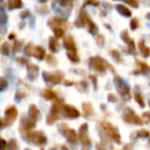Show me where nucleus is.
Returning a JSON list of instances; mask_svg holds the SVG:
<instances>
[{
    "label": "nucleus",
    "mask_w": 150,
    "mask_h": 150,
    "mask_svg": "<svg viewBox=\"0 0 150 150\" xmlns=\"http://www.w3.org/2000/svg\"><path fill=\"white\" fill-rule=\"evenodd\" d=\"M1 142H2V148H5V141L3 139H1Z\"/></svg>",
    "instance_id": "nucleus-48"
},
{
    "label": "nucleus",
    "mask_w": 150,
    "mask_h": 150,
    "mask_svg": "<svg viewBox=\"0 0 150 150\" xmlns=\"http://www.w3.org/2000/svg\"><path fill=\"white\" fill-rule=\"evenodd\" d=\"M121 38H122L123 41L127 43V45L129 46V50L133 52V54H135V43H134V40L129 38V34H127V30H125V31L121 33Z\"/></svg>",
    "instance_id": "nucleus-14"
},
{
    "label": "nucleus",
    "mask_w": 150,
    "mask_h": 150,
    "mask_svg": "<svg viewBox=\"0 0 150 150\" xmlns=\"http://www.w3.org/2000/svg\"><path fill=\"white\" fill-rule=\"evenodd\" d=\"M22 5H23L22 0H7V8L8 9L21 8Z\"/></svg>",
    "instance_id": "nucleus-19"
},
{
    "label": "nucleus",
    "mask_w": 150,
    "mask_h": 150,
    "mask_svg": "<svg viewBox=\"0 0 150 150\" xmlns=\"http://www.w3.org/2000/svg\"><path fill=\"white\" fill-rule=\"evenodd\" d=\"M63 111H64L65 116H67L68 118H77L80 116V112L75 108L72 107L70 105H64L63 106Z\"/></svg>",
    "instance_id": "nucleus-9"
},
{
    "label": "nucleus",
    "mask_w": 150,
    "mask_h": 150,
    "mask_svg": "<svg viewBox=\"0 0 150 150\" xmlns=\"http://www.w3.org/2000/svg\"><path fill=\"white\" fill-rule=\"evenodd\" d=\"M90 78L93 80V83H94V88H95V90H97V78H96V76H95V75H91Z\"/></svg>",
    "instance_id": "nucleus-43"
},
{
    "label": "nucleus",
    "mask_w": 150,
    "mask_h": 150,
    "mask_svg": "<svg viewBox=\"0 0 150 150\" xmlns=\"http://www.w3.org/2000/svg\"><path fill=\"white\" fill-rule=\"evenodd\" d=\"M17 147H18L17 141H16L15 139L11 140V141L8 142V144H7V148H8V149H16Z\"/></svg>",
    "instance_id": "nucleus-35"
},
{
    "label": "nucleus",
    "mask_w": 150,
    "mask_h": 150,
    "mask_svg": "<svg viewBox=\"0 0 150 150\" xmlns=\"http://www.w3.org/2000/svg\"><path fill=\"white\" fill-rule=\"evenodd\" d=\"M62 108H63V107L61 106V102H57V103H54V104L52 105V109H50V114H48V116H47V120H46V122H47L48 125H52V123H54V121L59 118L58 114H59V112H60Z\"/></svg>",
    "instance_id": "nucleus-7"
},
{
    "label": "nucleus",
    "mask_w": 150,
    "mask_h": 150,
    "mask_svg": "<svg viewBox=\"0 0 150 150\" xmlns=\"http://www.w3.org/2000/svg\"><path fill=\"white\" fill-rule=\"evenodd\" d=\"M108 101H110V102H116L117 99H116V97H115V95L109 94L108 95Z\"/></svg>",
    "instance_id": "nucleus-41"
},
{
    "label": "nucleus",
    "mask_w": 150,
    "mask_h": 150,
    "mask_svg": "<svg viewBox=\"0 0 150 150\" xmlns=\"http://www.w3.org/2000/svg\"><path fill=\"white\" fill-rule=\"evenodd\" d=\"M39 1H40V2H42V3H43V2H45L46 0H39Z\"/></svg>",
    "instance_id": "nucleus-51"
},
{
    "label": "nucleus",
    "mask_w": 150,
    "mask_h": 150,
    "mask_svg": "<svg viewBox=\"0 0 150 150\" xmlns=\"http://www.w3.org/2000/svg\"><path fill=\"white\" fill-rule=\"evenodd\" d=\"M139 48H140V52H141V54H143L144 58H147V57L150 56V48L145 45L144 40H141V41L139 42Z\"/></svg>",
    "instance_id": "nucleus-21"
},
{
    "label": "nucleus",
    "mask_w": 150,
    "mask_h": 150,
    "mask_svg": "<svg viewBox=\"0 0 150 150\" xmlns=\"http://www.w3.org/2000/svg\"><path fill=\"white\" fill-rule=\"evenodd\" d=\"M18 116V110L15 106L7 107V109L5 110V117L2 118V129H4L5 127L9 125Z\"/></svg>",
    "instance_id": "nucleus-5"
},
{
    "label": "nucleus",
    "mask_w": 150,
    "mask_h": 150,
    "mask_svg": "<svg viewBox=\"0 0 150 150\" xmlns=\"http://www.w3.org/2000/svg\"><path fill=\"white\" fill-rule=\"evenodd\" d=\"M17 61L19 63H22V64H28V60L25 58H18Z\"/></svg>",
    "instance_id": "nucleus-44"
},
{
    "label": "nucleus",
    "mask_w": 150,
    "mask_h": 150,
    "mask_svg": "<svg viewBox=\"0 0 150 150\" xmlns=\"http://www.w3.org/2000/svg\"><path fill=\"white\" fill-rule=\"evenodd\" d=\"M138 134H139V137H145V138L149 137V132L145 131V129H142Z\"/></svg>",
    "instance_id": "nucleus-38"
},
{
    "label": "nucleus",
    "mask_w": 150,
    "mask_h": 150,
    "mask_svg": "<svg viewBox=\"0 0 150 150\" xmlns=\"http://www.w3.org/2000/svg\"><path fill=\"white\" fill-rule=\"evenodd\" d=\"M35 127V121L33 118L29 116V118H25L23 117L21 120V129H25V132L30 131L31 129Z\"/></svg>",
    "instance_id": "nucleus-11"
},
{
    "label": "nucleus",
    "mask_w": 150,
    "mask_h": 150,
    "mask_svg": "<svg viewBox=\"0 0 150 150\" xmlns=\"http://www.w3.org/2000/svg\"><path fill=\"white\" fill-rule=\"evenodd\" d=\"M45 56V50L43 47L41 46H35L34 47V52H33V57H35L38 60H42Z\"/></svg>",
    "instance_id": "nucleus-18"
},
{
    "label": "nucleus",
    "mask_w": 150,
    "mask_h": 150,
    "mask_svg": "<svg viewBox=\"0 0 150 150\" xmlns=\"http://www.w3.org/2000/svg\"><path fill=\"white\" fill-rule=\"evenodd\" d=\"M5 22H6V16H5L4 11H3V9H2V18H1V23L5 24Z\"/></svg>",
    "instance_id": "nucleus-46"
},
{
    "label": "nucleus",
    "mask_w": 150,
    "mask_h": 150,
    "mask_svg": "<svg viewBox=\"0 0 150 150\" xmlns=\"http://www.w3.org/2000/svg\"><path fill=\"white\" fill-rule=\"evenodd\" d=\"M65 137H66L67 141L71 144V145H76L77 144V134L74 129H67L64 133Z\"/></svg>",
    "instance_id": "nucleus-10"
},
{
    "label": "nucleus",
    "mask_w": 150,
    "mask_h": 150,
    "mask_svg": "<svg viewBox=\"0 0 150 150\" xmlns=\"http://www.w3.org/2000/svg\"><path fill=\"white\" fill-rule=\"evenodd\" d=\"M82 111H83L84 116H86V117L94 114V109H93V106L90 103H83V104H82Z\"/></svg>",
    "instance_id": "nucleus-20"
},
{
    "label": "nucleus",
    "mask_w": 150,
    "mask_h": 150,
    "mask_svg": "<svg viewBox=\"0 0 150 150\" xmlns=\"http://www.w3.org/2000/svg\"><path fill=\"white\" fill-rule=\"evenodd\" d=\"M48 26L52 28V29H56V28H61L63 27V25L65 24L64 20L60 19V18H52L50 21L47 22Z\"/></svg>",
    "instance_id": "nucleus-15"
},
{
    "label": "nucleus",
    "mask_w": 150,
    "mask_h": 150,
    "mask_svg": "<svg viewBox=\"0 0 150 150\" xmlns=\"http://www.w3.org/2000/svg\"><path fill=\"white\" fill-rule=\"evenodd\" d=\"M88 31H90L91 33L93 34V35H95V34H96L97 32H98V28H97V26L95 25L94 22L91 21L90 19H88Z\"/></svg>",
    "instance_id": "nucleus-27"
},
{
    "label": "nucleus",
    "mask_w": 150,
    "mask_h": 150,
    "mask_svg": "<svg viewBox=\"0 0 150 150\" xmlns=\"http://www.w3.org/2000/svg\"><path fill=\"white\" fill-rule=\"evenodd\" d=\"M1 52L5 56H8L9 54V46L7 42H3L2 45H1Z\"/></svg>",
    "instance_id": "nucleus-30"
},
{
    "label": "nucleus",
    "mask_w": 150,
    "mask_h": 150,
    "mask_svg": "<svg viewBox=\"0 0 150 150\" xmlns=\"http://www.w3.org/2000/svg\"><path fill=\"white\" fill-rule=\"evenodd\" d=\"M43 97L46 99V100H50V101H52V100H58V96L54 92H52V90H44L43 92Z\"/></svg>",
    "instance_id": "nucleus-22"
},
{
    "label": "nucleus",
    "mask_w": 150,
    "mask_h": 150,
    "mask_svg": "<svg viewBox=\"0 0 150 150\" xmlns=\"http://www.w3.org/2000/svg\"><path fill=\"white\" fill-rule=\"evenodd\" d=\"M25 96H26V94H24V93H22V92L17 93V95H16V100L20 101L22 98H24V97H25Z\"/></svg>",
    "instance_id": "nucleus-40"
},
{
    "label": "nucleus",
    "mask_w": 150,
    "mask_h": 150,
    "mask_svg": "<svg viewBox=\"0 0 150 150\" xmlns=\"http://www.w3.org/2000/svg\"><path fill=\"white\" fill-rule=\"evenodd\" d=\"M48 46H50V50H52V52H57L59 50V44L58 42H57V39L54 37H50V44H48Z\"/></svg>",
    "instance_id": "nucleus-24"
},
{
    "label": "nucleus",
    "mask_w": 150,
    "mask_h": 150,
    "mask_svg": "<svg viewBox=\"0 0 150 150\" xmlns=\"http://www.w3.org/2000/svg\"><path fill=\"white\" fill-rule=\"evenodd\" d=\"M135 99H136V101H137V103L142 107V108H143V107H145V103H144L143 98H142L141 94H140L139 92H136L135 93Z\"/></svg>",
    "instance_id": "nucleus-29"
},
{
    "label": "nucleus",
    "mask_w": 150,
    "mask_h": 150,
    "mask_svg": "<svg viewBox=\"0 0 150 150\" xmlns=\"http://www.w3.org/2000/svg\"><path fill=\"white\" fill-rule=\"evenodd\" d=\"M28 114H29V116L31 117V118L37 119L38 117H39V115H40V111H39V109L37 108V106H36V105H30Z\"/></svg>",
    "instance_id": "nucleus-17"
},
{
    "label": "nucleus",
    "mask_w": 150,
    "mask_h": 150,
    "mask_svg": "<svg viewBox=\"0 0 150 150\" xmlns=\"http://www.w3.org/2000/svg\"><path fill=\"white\" fill-rule=\"evenodd\" d=\"M123 119H125L127 122L129 123H136V125H141L142 119L134 112V110H132L131 108H127L123 113Z\"/></svg>",
    "instance_id": "nucleus-6"
},
{
    "label": "nucleus",
    "mask_w": 150,
    "mask_h": 150,
    "mask_svg": "<svg viewBox=\"0 0 150 150\" xmlns=\"http://www.w3.org/2000/svg\"><path fill=\"white\" fill-rule=\"evenodd\" d=\"M149 105H150V103H149Z\"/></svg>",
    "instance_id": "nucleus-52"
},
{
    "label": "nucleus",
    "mask_w": 150,
    "mask_h": 150,
    "mask_svg": "<svg viewBox=\"0 0 150 150\" xmlns=\"http://www.w3.org/2000/svg\"><path fill=\"white\" fill-rule=\"evenodd\" d=\"M111 56H112V58L114 59L115 61H116L117 63H121L122 62V60H121V56H120V54H119V52L118 50H111Z\"/></svg>",
    "instance_id": "nucleus-28"
},
{
    "label": "nucleus",
    "mask_w": 150,
    "mask_h": 150,
    "mask_svg": "<svg viewBox=\"0 0 150 150\" xmlns=\"http://www.w3.org/2000/svg\"><path fill=\"white\" fill-rule=\"evenodd\" d=\"M43 79L45 80V82L50 86H54L57 83H60L63 79V73L61 71L54 73H48V72H43Z\"/></svg>",
    "instance_id": "nucleus-4"
},
{
    "label": "nucleus",
    "mask_w": 150,
    "mask_h": 150,
    "mask_svg": "<svg viewBox=\"0 0 150 150\" xmlns=\"http://www.w3.org/2000/svg\"><path fill=\"white\" fill-rule=\"evenodd\" d=\"M38 72H39V69L38 66L36 65H29L27 68V77L29 80H35L36 77L38 76Z\"/></svg>",
    "instance_id": "nucleus-12"
},
{
    "label": "nucleus",
    "mask_w": 150,
    "mask_h": 150,
    "mask_svg": "<svg viewBox=\"0 0 150 150\" xmlns=\"http://www.w3.org/2000/svg\"><path fill=\"white\" fill-rule=\"evenodd\" d=\"M58 1V4L61 5V6H64V7H67L69 5V6H71L72 5V0H57Z\"/></svg>",
    "instance_id": "nucleus-31"
},
{
    "label": "nucleus",
    "mask_w": 150,
    "mask_h": 150,
    "mask_svg": "<svg viewBox=\"0 0 150 150\" xmlns=\"http://www.w3.org/2000/svg\"><path fill=\"white\" fill-rule=\"evenodd\" d=\"M67 56H68V58L70 59L71 62H74V63L79 62V58H78L76 52H73V50H68V52H67Z\"/></svg>",
    "instance_id": "nucleus-25"
},
{
    "label": "nucleus",
    "mask_w": 150,
    "mask_h": 150,
    "mask_svg": "<svg viewBox=\"0 0 150 150\" xmlns=\"http://www.w3.org/2000/svg\"><path fill=\"white\" fill-rule=\"evenodd\" d=\"M138 26H139V23H138V20H137V19H132V21H131V28H132V30L137 29Z\"/></svg>",
    "instance_id": "nucleus-36"
},
{
    "label": "nucleus",
    "mask_w": 150,
    "mask_h": 150,
    "mask_svg": "<svg viewBox=\"0 0 150 150\" xmlns=\"http://www.w3.org/2000/svg\"><path fill=\"white\" fill-rule=\"evenodd\" d=\"M104 37H103L101 34H99V36L97 37V42H98V45H100V46H103L104 45Z\"/></svg>",
    "instance_id": "nucleus-37"
},
{
    "label": "nucleus",
    "mask_w": 150,
    "mask_h": 150,
    "mask_svg": "<svg viewBox=\"0 0 150 150\" xmlns=\"http://www.w3.org/2000/svg\"><path fill=\"white\" fill-rule=\"evenodd\" d=\"M116 9H117V11L120 13V15L125 16V17H131V16H132L131 11H129V9H127L125 6H123L122 4H117L116 5Z\"/></svg>",
    "instance_id": "nucleus-23"
},
{
    "label": "nucleus",
    "mask_w": 150,
    "mask_h": 150,
    "mask_svg": "<svg viewBox=\"0 0 150 150\" xmlns=\"http://www.w3.org/2000/svg\"><path fill=\"white\" fill-rule=\"evenodd\" d=\"M47 63H48V64H50V65H54V64H56V59H54V57H52V56H48L47 57Z\"/></svg>",
    "instance_id": "nucleus-39"
},
{
    "label": "nucleus",
    "mask_w": 150,
    "mask_h": 150,
    "mask_svg": "<svg viewBox=\"0 0 150 150\" xmlns=\"http://www.w3.org/2000/svg\"><path fill=\"white\" fill-rule=\"evenodd\" d=\"M123 2H127L129 5H131L132 7H135V8L139 6V3H138L137 0H123Z\"/></svg>",
    "instance_id": "nucleus-34"
},
{
    "label": "nucleus",
    "mask_w": 150,
    "mask_h": 150,
    "mask_svg": "<svg viewBox=\"0 0 150 150\" xmlns=\"http://www.w3.org/2000/svg\"><path fill=\"white\" fill-rule=\"evenodd\" d=\"M143 117H145L146 119H148V121H150V113L145 112V113L143 114Z\"/></svg>",
    "instance_id": "nucleus-47"
},
{
    "label": "nucleus",
    "mask_w": 150,
    "mask_h": 150,
    "mask_svg": "<svg viewBox=\"0 0 150 150\" xmlns=\"http://www.w3.org/2000/svg\"><path fill=\"white\" fill-rule=\"evenodd\" d=\"M64 46L67 48V50H73V52H76V47H75L74 40H73L72 36L67 35L66 38L64 40Z\"/></svg>",
    "instance_id": "nucleus-16"
},
{
    "label": "nucleus",
    "mask_w": 150,
    "mask_h": 150,
    "mask_svg": "<svg viewBox=\"0 0 150 150\" xmlns=\"http://www.w3.org/2000/svg\"><path fill=\"white\" fill-rule=\"evenodd\" d=\"M29 15H30L29 11H25L24 13H21V18H22V19H26V18H27Z\"/></svg>",
    "instance_id": "nucleus-45"
},
{
    "label": "nucleus",
    "mask_w": 150,
    "mask_h": 150,
    "mask_svg": "<svg viewBox=\"0 0 150 150\" xmlns=\"http://www.w3.org/2000/svg\"><path fill=\"white\" fill-rule=\"evenodd\" d=\"M88 65H90L91 69L97 71V72H104L105 69H106V66H108L109 64L105 62L100 57H94V58L90 59Z\"/></svg>",
    "instance_id": "nucleus-3"
},
{
    "label": "nucleus",
    "mask_w": 150,
    "mask_h": 150,
    "mask_svg": "<svg viewBox=\"0 0 150 150\" xmlns=\"http://www.w3.org/2000/svg\"><path fill=\"white\" fill-rule=\"evenodd\" d=\"M138 64L140 65V70L139 72L140 73H143V74H148L150 72V67L148 66L147 64L143 62H138Z\"/></svg>",
    "instance_id": "nucleus-26"
},
{
    "label": "nucleus",
    "mask_w": 150,
    "mask_h": 150,
    "mask_svg": "<svg viewBox=\"0 0 150 150\" xmlns=\"http://www.w3.org/2000/svg\"><path fill=\"white\" fill-rule=\"evenodd\" d=\"M146 17H147V19H150V13H147V15H146Z\"/></svg>",
    "instance_id": "nucleus-50"
},
{
    "label": "nucleus",
    "mask_w": 150,
    "mask_h": 150,
    "mask_svg": "<svg viewBox=\"0 0 150 150\" xmlns=\"http://www.w3.org/2000/svg\"><path fill=\"white\" fill-rule=\"evenodd\" d=\"M15 34H11V36H9V38H11V39H13V38H15Z\"/></svg>",
    "instance_id": "nucleus-49"
},
{
    "label": "nucleus",
    "mask_w": 150,
    "mask_h": 150,
    "mask_svg": "<svg viewBox=\"0 0 150 150\" xmlns=\"http://www.w3.org/2000/svg\"><path fill=\"white\" fill-rule=\"evenodd\" d=\"M54 36H56L57 38L63 37V35H64V33H65L62 28H56V29H54Z\"/></svg>",
    "instance_id": "nucleus-33"
},
{
    "label": "nucleus",
    "mask_w": 150,
    "mask_h": 150,
    "mask_svg": "<svg viewBox=\"0 0 150 150\" xmlns=\"http://www.w3.org/2000/svg\"><path fill=\"white\" fill-rule=\"evenodd\" d=\"M34 47H35V46H34L33 44H31V43L28 44V45L25 47V52H26V54H28V56H33Z\"/></svg>",
    "instance_id": "nucleus-32"
},
{
    "label": "nucleus",
    "mask_w": 150,
    "mask_h": 150,
    "mask_svg": "<svg viewBox=\"0 0 150 150\" xmlns=\"http://www.w3.org/2000/svg\"><path fill=\"white\" fill-rule=\"evenodd\" d=\"M88 123L81 125V127L79 129V140L81 145L84 146V147H90L91 146V140L88 139Z\"/></svg>",
    "instance_id": "nucleus-8"
},
{
    "label": "nucleus",
    "mask_w": 150,
    "mask_h": 150,
    "mask_svg": "<svg viewBox=\"0 0 150 150\" xmlns=\"http://www.w3.org/2000/svg\"><path fill=\"white\" fill-rule=\"evenodd\" d=\"M23 138L29 141V143H34L38 146L44 145L47 141L46 137L41 132H35V133H27L26 132V136H23Z\"/></svg>",
    "instance_id": "nucleus-1"
},
{
    "label": "nucleus",
    "mask_w": 150,
    "mask_h": 150,
    "mask_svg": "<svg viewBox=\"0 0 150 150\" xmlns=\"http://www.w3.org/2000/svg\"><path fill=\"white\" fill-rule=\"evenodd\" d=\"M88 19H90V18L88 17V15L86 13V11H80V15H79V17H78V19L76 20V22H75V26L78 27V28L84 27V25L88 22Z\"/></svg>",
    "instance_id": "nucleus-13"
},
{
    "label": "nucleus",
    "mask_w": 150,
    "mask_h": 150,
    "mask_svg": "<svg viewBox=\"0 0 150 150\" xmlns=\"http://www.w3.org/2000/svg\"><path fill=\"white\" fill-rule=\"evenodd\" d=\"M7 86V82H6V80L4 79V78H2L1 79V91H4L5 90V88Z\"/></svg>",
    "instance_id": "nucleus-42"
},
{
    "label": "nucleus",
    "mask_w": 150,
    "mask_h": 150,
    "mask_svg": "<svg viewBox=\"0 0 150 150\" xmlns=\"http://www.w3.org/2000/svg\"><path fill=\"white\" fill-rule=\"evenodd\" d=\"M101 127L105 131L106 135H108L109 137L112 140H114L116 143H120V135H119L117 129L112 125L110 122H107V121H102L101 122Z\"/></svg>",
    "instance_id": "nucleus-2"
}]
</instances>
